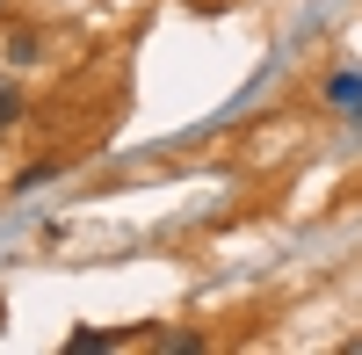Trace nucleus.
<instances>
[{"label": "nucleus", "mask_w": 362, "mask_h": 355, "mask_svg": "<svg viewBox=\"0 0 362 355\" xmlns=\"http://www.w3.org/2000/svg\"><path fill=\"white\" fill-rule=\"evenodd\" d=\"M326 102L334 109H362V73H334L326 80Z\"/></svg>", "instance_id": "obj_1"}, {"label": "nucleus", "mask_w": 362, "mask_h": 355, "mask_svg": "<svg viewBox=\"0 0 362 355\" xmlns=\"http://www.w3.org/2000/svg\"><path fill=\"white\" fill-rule=\"evenodd\" d=\"M124 334H102V327H80V334H66V348H80V355H95V348H116Z\"/></svg>", "instance_id": "obj_2"}, {"label": "nucleus", "mask_w": 362, "mask_h": 355, "mask_svg": "<svg viewBox=\"0 0 362 355\" xmlns=\"http://www.w3.org/2000/svg\"><path fill=\"white\" fill-rule=\"evenodd\" d=\"M15 116H22V95H15V87H8V80H0V131H8V124H15Z\"/></svg>", "instance_id": "obj_3"}]
</instances>
